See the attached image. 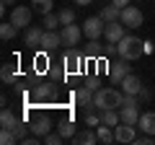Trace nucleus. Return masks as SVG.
I'll return each instance as SVG.
<instances>
[{
	"mask_svg": "<svg viewBox=\"0 0 155 145\" xmlns=\"http://www.w3.org/2000/svg\"><path fill=\"white\" fill-rule=\"evenodd\" d=\"M62 140H65V137L60 135V130H57V132H49V135H44V143H47V145H60Z\"/></svg>",
	"mask_w": 155,
	"mask_h": 145,
	"instance_id": "obj_35",
	"label": "nucleus"
},
{
	"mask_svg": "<svg viewBox=\"0 0 155 145\" xmlns=\"http://www.w3.org/2000/svg\"><path fill=\"white\" fill-rule=\"evenodd\" d=\"M0 80H3V83H16L18 80V65H13V62H5V65H3V70H0Z\"/></svg>",
	"mask_w": 155,
	"mask_h": 145,
	"instance_id": "obj_20",
	"label": "nucleus"
},
{
	"mask_svg": "<svg viewBox=\"0 0 155 145\" xmlns=\"http://www.w3.org/2000/svg\"><path fill=\"white\" fill-rule=\"evenodd\" d=\"M119 88L124 91V93H132V96H140V91L145 88V83L140 80V75H134V72H129L127 78L119 83Z\"/></svg>",
	"mask_w": 155,
	"mask_h": 145,
	"instance_id": "obj_14",
	"label": "nucleus"
},
{
	"mask_svg": "<svg viewBox=\"0 0 155 145\" xmlns=\"http://www.w3.org/2000/svg\"><path fill=\"white\" fill-rule=\"evenodd\" d=\"M57 23H60V16H54V13H47L41 26H44L47 31H57Z\"/></svg>",
	"mask_w": 155,
	"mask_h": 145,
	"instance_id": "obj_32",
	"label": "nucleus"
},
{
	"mask_svg": "<svg viewBox=\"0 0 155 145\" xmlns=\"http://www.w3.org/2000/svg\"><path fill=\"white\" fill-rule=\"evenodd\" d=\"M140 101H150V88H147V86L140 91Z\"/></svg>",
	"mask_w": 155,
	"mask_h": 145,
	"instance_id": "obj_37",
	"label": "nucleus"
},
{
	"mask_svg": "<svg viewBox=\"0 0 155 145\" xmlns=\"http://www.w3.org/2000/svg\"><path fill=\"white\" fill-rule=\"evenodd\" d=\"M96 137H98V143H104V145L116 143V137H114V130H111V127H106V124H98V127H96Z\"/></svg>",
	"mask_w": 155,
	"mask_h": 145,
	"instance_id": "obj_24",
	"label": "nucleus"
},
{
	"mask_svg": "<svg viewBox=\"0 0 155 145\" xmlns=\"http://www.w3.org/2000/svg\"><path fill=\"white\" fill-rule=\"evenodd\" d=\"M140 132H147V135H155V112H145L140 114Z\"/></svg>",
	"mask_w": 155,
	"mask_h": 145,
	"instance_id": "obj_19",
	"label": "nucleus"
},
{
	"mask_svg": "<svg viewBox=\"0 0 155 145\" xmlns=\"http://www.w3.org/2000/svg\"><path fill=\"white\" fill-rule=\"evenodd\" d=\"M31 16H34L31 5H13V11H11V21L16 23L18 29H28L31 26Z\"/></svg>",
	"mask_w": 155,
	"mask_h": 145,
	"instance_id": "obj_8",
	"label": "nucleus"
},
{
	"mask_svg": "<svg viewBox=\"0 0 155 145\" xmlns=\"http://www.w3.org/2000/svg\"><path fill=\"white\" fill-rule=\"evenodd\" d=\"M0 143L3 145H13V143H18V137H16L13 130H3V132H0Z\"/></svg>",
	"mask_w": 155,
	"mask_h": 145,
	"instance_id": "obj_33",
	"label": "nucleus"
},
{
	"mask_svg": "<svg viewBox=\"0 0 155 145\" xmlns=\"http://www.w3.org/2000/svg\"><path fill=\"white\" fill-rule=\"evenodd\" d=\"M104 31H106V21L101 16H91V18H85V23H83V34L88 36V39H101L104 36Z\"/></svg>",
	"mask_w": 155,
	"mask_h": 145,
	"instance_id": "obj_7",
	"label": "nucleus"
},
{
	"mask_svg": "<svg viewBox=\"0 0 155 145\" xmlns=\"http://www.w3.org/2000/svg\"><path fill=\"white\" fill-rule=\"evenodd\" d=\"M57 130H60V135H62V137H70L72 140V135H75L78 132V130H75V122H72V119L70 117H65V119H60V122H57Z\"/></svg>",
	"mask_w": 155,
	"mask_h": 145,
	"instance_id": "obj_23",
	"label": "nucleus"
},
{
	"mask_svg": "<svg viewBox=\"0 0 155 145\" xmlns=\"http://www.w3.org/2000/svg\"><path fill=\"white\" fill-rule=\"evenodd\" d=\"M122 101H124V91L119 88H111V86H106V88H98L93 96V104L98 112H106V109H122Z\"/></svg>",
	"mask_w": 155,
	"mask_h": 145,
	"instance_id": "obj_1",
	"label": "nucleus"
},
{
	"mask_svg": "<svg viewBox=\"0 0 155 145\" xmlns=\"http://www.w3.org/2000/svg\"><path fill=\"white\" fill-rule=\"evenodd\" d=\"M114 137H116V143H134V140H137V132H134V124L119 122V124L114 127Z\"/></svg>",
	"mask_w": 155,
	"mask_h": 145,
	"instance_id": "obj_13",
	"label": "nucleus"
},
{
	"mask_svg": "<svg viewBox=\"0 0 155 145\" xmlns=\"http://www.w3.org/2000/svg\"><path fill=\"white\" fill-rule=\"evenodd\" d=\"M145 55V42H140V36H134V34H127L122 42H119V57H124V60H140V57Z\"/></svg>",
	"mask_w": 155,
	"mask_h": 145,
	"instance_id": "obj_2",
	"label": "nucleus"
},
{
	"mask_svg": "<svg viewBox=\"0 0 155 145\" xmlns=\"http://www.w3.org/2000/svg\"><path fill=\"white\" fill-rule=\"evenodd\" d=\"M85 124L96 130V127L101 124V112H98V114H96V112H88V114H85Z\"/></svg>",
	"mask_w": 155,
	"mask_h": 145,
	"instance_id": "obj_34",
	"label": "nucleus"
},
{
	"mask_svg": "<svg viewBox=\"0 0 155 145\" xmlns=\"http://www.w3.org/2000/svg\"><path fill=\"white\" fill-rule=\"evenodd\" d=\"M18 119H21V117H16L8 106H3V114H0V124H3V130H13Z\"/></svg>",
	"mask_w": 155,
	"mask_h": 145,
	"instance_id": "obj_26",
	"label": "nucleus"
},
{
	"mask_svg": "<svg viewBox=\"0 0 155 145\" xmlns=\"http://www.w3.org/2000/svg\"><path fill=\"white\" fill-rule=\"evenodd\" d=\"M47 55H49V52H44V49H41L36 57H34V72L44 75V72L49 70V57H47Z\"/></svg>",
	"mask_w": 155,
	"mask_h": 145,
	"instance_id": "obj_22",
	"label": "nucleus"
},
{
	"mask_svg": "<svg viewBox=\"0 0 155 145\" xmlns=\"http://www.w3.org/2000/svg\"><path fill=\"white\" fill-rule=\"evenodd\" d=\"M83 52L78 49V47H65V55H62V65L67 67V72H80L83 70Z\"/></svg>",
	"mask_w": 155,
	"mask_h": 145,
	"instance_id": "obj_3",
	"label": "nucleus"
},
{
	"mask_svg": "<svg viewBox=\"0 0 155 145\" xmlns=\"http://www.w3.org/2000/svg\"><path fill=\"white\" fill-rule=\"evenodd\" d=\"M83 57L85 62H96L98 57H104V47L98 44V39H91V44L83 47Z\"/></svg>",
	"mask_w": 155,
	"mask_h": 145,
	"instance_id": "obj_18",
	"label": "nucleus"
},
{
	"mask_svg": "<svg viewBox=\"0 0 155 145\" xmlns=\"http://www.w3.org/2000/svg\"><path fill=\"white\" fill-rule=\"evenodd\" d=\"M57 47H62V36H60L57 31H44L39 49H44V52H57Z\"/></svg>",
	"mask_w": 155,
	"mask_h": 145,
	"instance_id": "obj_15",
	"label": "nucleus"
},
{
	"mask_svg": "<svg viewBox=\"0 0 155 145\" xmlns=\"http://www.w3.org/2000/svg\"><path fill=\"white\" fill-rule=\"evenodd\" d=\"M104 36H106V42H114V44H119V42L127 36V26H124L122 21H109V23H106Z\"/></svg>",
	"mask_w": 155,
	"mask_h": 145,
	"instance_id": "obj_10",
	"label": "nucleus"
},
{
	"mask_svg": "<svg viewBox=\"0 0 155 145\" xmlns=\"http://www.w3.org/2000/svg\"><path fill=\"white\" fill-rule=\"evenodd\" d=\"M127 62L129 60H124V57H119V60H109V70H106V72H109V78L114 80V83H122L129 72H132Z\"/></svg>",
	"mask_w": 155,
	"mask_h": 145,
	"instance_id": "obj_6",
	"label": "nucleus"
},
{
	"mask_svg": "<svg viewBox=\"0 0 155 145\" xmlns=\"http://www.w3.org/2000/svg\"><path fill=\"white\" fill-rule=\"evenodd\" d=\"M119 122H122V119H119V109H106V112H101V124L116 127Z\"/></svg>",
	"mask_w": 155,
	"mask_h": 145,
	"instance_id": "obj_25",
	"label": "nucleus"
},
{
	"mask_svg": "<svg viewBox=\"0 0 155 145\" xmlns=\"http://www.w3.org/2000/svg\"><path fill=\"white\" fill-rule=\"evenodd\" d=\"M111 3H114V5H116V8H127V5H129V3H132V0H111Z\"/></svg>",
	"mask_w": 155,
	"mask_h": 145,
	"instance_id": "obj_38",
	"label": "nucleus"
},
{
	"mask_svg": "<svg viewBox=\"0 0 155 145\" xmlns=\"http://www.w3.org/2000/svg\"><path fill=\"white\" fill-rule=\"evenodd\" d=\"M98 16L104 18L106 23H109V21H119V16H122V8H116L114 3H109V5H104V11H101Z\"/></svg>",
	"mask_w": 155,
	"mask_h": 145,
	"instance_id": "obj_27",
	"label": "nucleus"
},
{
	"mask_svg": "<svg viewBox=\"0 0 155 145\" xmlns=\"http://www.w3.org/2000/svg\"><path fill=\"white\" fill-rule=\"evenodd\" d=\"M57 16H60V26H67V23H75V11H72V8H62V11L57 13Z\"/></svg>",
	"mask_w": 155,
	"mask_h": 145,
	"instance_id": "obj_31",
	"label": "nucleus"
},
{
	"mask_svg": "<svg viewBox=\"0 0 155 145\" xmlns=\"http://www.w3.org/2000/svg\"><path fill=\"white\" fill-rule=\"evenodd\" d=\"M47 75H49L52 80H57V83H65V78L70 75V72H67L65 65H52L49 70H47Z\"/></svg>",
	"mask_w": 155,
	"mask_h": 145,
	"instance_id": "obj_28",
	"label": "nucleus"
},
{
	"mask_svg": "<svg viewBox=\"0 0 155 145\" xmlns=\"http://www.w3.org/2000/svg\"><path fill=\"white\" fill-rule=\"evenodd\" d=\"M83 86H88L91 91H98V86H101V80L98 78H93V75H91V78H85V83Z\"/></svg>",
	"mask_w": 155,
	"mask_h": 145,
	"instance_id": "obj_36",
	"label": "nucleus"
},
{
	"mask_svg": "<svg viewBox=\"0 0 155 145\" xmlns=\"http://www.w3.org/2000/svg\"><path fill=\"white\" fill-rule=\"evenodd\" d=\"M60 36H62V47H78V44H80V36H85V34H83L80 26L67 23V26H62Z\"/></svg>",
	"mask_w": 155,
	"mask_h": 145,
	"instance_id": "obj_9",
	"label": "nucleus"
},
{
	"mask_svg": "<svg viewBox=\"0 0 155 145\" xmlns=\"http://www.w3.org/2000/svg\"><path fill=\"white\" fill-rule=\"evenodd\" d=\"M78 5H91V3H93V0H75Z\"/></svg>",
	"mask_w": 155,
	"mask_h": 145,
	"instance_id": "obj_41",
	"label": "nucleus"
},
{
	"mask_svg": "<svg viewBox=\"0 0 155 145\" xmlns=\"http://www.w3.org/2000/svg\"><path fill=\"white\" fill-rule=\"evenodd\" d=\"M119 119L127 122V124H137L140 122V109L137 106H122L119 109Z\"/></svg>",
	"mask_w": 155,
	"mask_h": 145,
	"instance_id": "obj_21",
	"label": "nucleus"
},
{
	"mask_svg": "<svg viewBox=\"0 0 155 145\" xmlns=\"http://www.w3.org/2000/svg\"><path fill=\"white\" fill-rule=\"evenodd\" d=\"M119 21H122L127 29H140V26H142V21H145V16H142V11H140L137 5H127V8H122Z\"/></svg>",
	"mask_w": 155,
	"mask_h": 145,
	"instance_id": "obj_5",
	"label": "nucleus"
},
{
	"mask_svg": "<svg viewBox=\"0 0 155 145\" xmlns=\"http://www.w3.org/2000/svg\"><path fill=\"white\" fill-rule=\"evenodd\" d=\"M72 143H75V145H93V143H98V137H96V130H93V127L78 130V132L72 135Z\"/></svg>",
	"mask_w": 155,
	"mask_h": 145,
	"instance_id": "obj_17",
	"label": "nucleus"
},
{
	"mask_svg": "<svg viewBox=\"0 0 155 145\" xmlns=\"http://www.w3.org/2000/svg\"><path fill=\"white\" fill-rule=\"evenodd\" d=\"M31 132L34 135H39V137H44V135H49L52 132V119L47 117V114H36V117L31 119Z\"/></svg>",
	"mask_w": 155,
	"mask_h": 145,
	"instance_id": "obj_12",
	"label": "nucleus"
},
{
	"mask_svg": "<svg viewBox=\"0 0 155 145\" xmlns=\"http://www.w3.org/2000/svg\"><path fill=\"white\" fill-rule=\"evenodd\" d=\"M153 3H155V0H153Z\"/></svg>",
	"mask_w": 155,
	"mask_h": 145,
	"instance_id": "obj_42",
	"label": "nucleus"
},
{
	"mask_svg": "<svg viewBox=\"0 0 155 145\" xmlns=\"http://www.w3.org/2000/svg\"><path fill=\"white\" fill-rule=\"evenodd\" d=\"M93 96H96V91H91L88 86H80L78 91H72V101H75L78 106H83L85 114H88V112H98L96 104H93Z\"/></svg>",
	"mask_w": 155,
	"mask_h": 145,
	"instance_id": "obj_4",
	"label": "nucleus"
},
{
	"mask_svg": "<svg viewBox=\"0 0 155 145\" xmlns=\"http://www.w3.org/2000/svg\"><path fill=\"white\" fill-rule=\"evenodd\" d=\"M47 29L44 26H28L26 31H23V42H26V47H31V49H39V44H41V36H44Z\"/></svg>",
	"mask_w": 155,
	"mask_h": 145,
	"instance_id": "obj_11",
	"label": "nucleus"
},
{
	"mask_svg": "<svg viewBox=\"0 0 155 145\" xmlns=\"http://www.w3.org/2000/svg\"><path fill=\"white\" fill-rule=\"evenodd\" d=\"M52 3L54 0H31V8L39 16H47V13H52Z\"/></svg>",
	"mask_w": 155,
	"mask_h": 145,
	"instance_id": "obj_30",
	"label": "nucleus"
},
{
	"mask_svg": "<svg viewBox=\"0 0 155 145\" xmlns=\"http://www.w3.org/2000/svg\"><path fill=\"white\" fill-rule=\"evenodd\" d=\"M16 34H18V26L13 21H8V23H0V36H3V42H11V39H16Z\"/></svg>",
	"mask_w": 155,
	"mask_h": 145,
	"instance_id": "obj_29",
	"label": "nucleus"
},
{
	"mask_svg": "<svg viewBox=\"0 0 155 145\" xmlns=\"http://www.w3.org/2000/svg\"><path fill=\"white\" fill-rule=\"evenodd\" d=\"M54 96V83H36L31 88V99L34 101H49Z\"/></svg>",
	"mask_w": 155,
	"mask_h": 145,
	"instance_id": "obj_16",
	"label": "nucleus"
},
{
	"mask_svg": "<svg viewBox=\"0 0 155 145\" xmlns=\"http://www.w3.org/2000/svg\"><path fill=\"white\" fill-rule=\"evenodd\" d=\"M13 3H16V0H3V5H0V13H5V11H8V5H13Z\"/></svg>",
	"mask_w": 155,
	"mask_h": 145,
	"instance_id": "obj_39",
	"label": "nucleus"
},
{
	"mask_svg": "<svg viewBox=\"0 0 155 145\" xmlns=\"http://www.w3.org/2000/svg\"><path fill=\"white\" fill-rule=\"evenodd\" d=\"M155 49V44H153V42H145V55H147V52H153Z\"/></svg>",
	"mask_w": 155,
	"mask_h": 145,
	"instance_id": "obj_40",
	"label": "nucleus"
}]
</instances>
